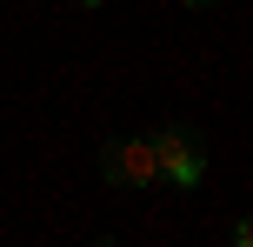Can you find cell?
I'll list each match as a JSON object with an SVG mask.
<instances>
[{"mask_svg":"<svg viewBox=\"0 0 253 247\" xmlns=\"http://www.w3.org/2000/svg\"><path fill=\"white\" fill-rule=\"evenodd\" d=\"M147 147H153V174L173 181V187H193V181L207 174V154H200V141H193L187 127H160Z\"/></svg>","mask_w":253,"mask_h":247,"instance_id":"6da1fadb","label":"cell"},{"mask_svg":"<svg viewBox=\"0 0 253 247\" xmlns=\"http://www.w3.org/2000/svg\"><path fill=\"white\" fill-rule=\"evenodd\" d=\"M100 174L114 187H147V181H160V174H153V147L147 141H114L100 154Z\"/></svg>","mask_w":253,"mask_h":247,"instance_id":"7a4b0ae2","label":"cell"},{"mask_svg":"<svg viewBox=\"0 0 253 247\" xmlns=\"http://www.w3.org/2000/svg\"><path fill=\"white\" fill-rule=\"evenodd\" d=\"M233 247H253V227L240 221V227H233Z\"/></svg>","mask_w":253,"mask_h":247,"instance_id":"3957f363","label":"cell"},{"mask_svg":"<svg viewBox=\"0 0 253 247\" xmlns=\"http://www.w3.org/2000/svg\"><path fill=\"white\" fill-rule=\"evenodd\" d=\"M180 7H213V0H180Z\"/></svg>","mask_w":253,"mask_h":247,"instance_id":"277c9868","label":"cell"},{"mask_svg":"<svg viewBox=\"0 0 253 247\" xmlns=\"http://www.w3.org/2000/svg\"><path fill=\"white\" fill-rule=\"evenodd\" d=\"M93 247H114V241H93Z\"/></svg>","mask_w":253,"mask_h":247,"instance_id":"5b68a950","label":"cell"},{"mask_svg":"<svg viewBox=\"0 0 253 247\" xmlns=\"http://www.w3.org/2000/svg\"><path fill=\"white\" fill-rule=\"evenodd\" d=\"M80 7H93V0H80Z\"/></svg>","mask_w":253,"mask_h":247,"instance_id":"8992f818","label":"cell"}]
</instances>
